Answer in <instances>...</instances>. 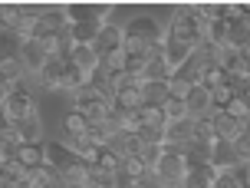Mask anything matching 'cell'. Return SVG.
<instances>
[{
  "instance_id": "obj_1",
  "label": "cell",
  "mask_w": 250,
  "mask_h": 188,
  "mask_svg": "<svg viewBox=\"0 0 250 188\" xmlns=\"http://www.w3.org/2000/svg\"><path fill=\"white\" fill-rule=\"evenodd\" d=\"M168 37L185 43L191 50H198L201 43V30H198V17H194V3L188 7H171V20H168Z\"/></svg>"
},
{
  "instance_id": "obj_2",
  "label": "cell",
  "mask_w": 250,
  "mask_h": 188,
  "mask_svg": "<svg viewBox=\"0 0 250 188\" xmlns=\"http://www.w3.org/2000/svg\"><path fill=\"white\" fill-rule=\"evenodd\" d=\"M0 113H3V122H7V125H17L20 119L40 113V109H37V93L26 89V83H20V89H17L13 96L0 99Z\"/></svg>"
},
{
  "instance_id": "obj_3",
  "label": "cell",
  "mask_w": 250,
  "mask_h": 188,
  "mask_svg": "<svg viewBox=\"0 0 250 188\" xmlns=\"http://www.w3.org/2000/svg\"><path fill=\"white\" fill-rule=\"evenodd\" d=\"M125 33H128V37H138L142 43H148L151 50H162L165 37H168V30H162V24H158L155 17H148V13L132 17V20L125 24Z\"/></svg>"
},
{
  "instance_id": "obj_4",
  "label": "cell",
  "mask_w": 250,
  "mask_h": 188,
  "mask_svg": "<svg viewBox=\"0 0 250 188\" xmlns=\"http://www.w3.org/2000/svg\"><path fill=\"white\" fill-rule=\"evenodd\" d=\"M155 175H158V182H162L165 188H185V178H188V159L185 155H168L165 152L162 162L151 168Z\"/></svg>"
},
{
  "instance_id": "obj_5",
  "label": "cell",
  "mask_w": 250,
  "mask_h": 188,
  "mask_svg": "<svg viewBox=\"0 0 250 188\" xmlns=\"http://www.w3.org/2000/svg\"><path fill=\"white\" fill-rule=\"evenodd\" d=\"M20 60H23V66H26V73H30V76H40V73H43V66H46L53 56H50V50H46L40 40H23V47H20Z\"/></svg>"
},
{
  "instance_id": "obj_6",
  "label": "cell",
  "mask_w": 250,
  "mask_h": 188,
  "mask_svg": "<svg viewBox=\"0 0 250 188\" xmlns=\"http://www.w3.org/2000/svg\"><path fill=\"white\" fill-rule=\"evenodd\" d=\"M46 162L56 168V172H69V168H79V155H76L66 142H50L46 145Z\"/></svg>"
},
{
  "instance_id": "obj_7",
  "label": "cell",
  "mask_w": 250,
  "mask_h": 188,
  "mask_svg": "<svg viewBox=\"0 0 250 188\" xmlns=\"http://www.w3.org/2000/svg\"><path fill=\"white\" fill-rule=\"evenodd\" d=\"M125 47V26H115V24H105L99 30V40H96V53H99L102 60L109 56V53H119Z\"/></svg>"
},
{
  "instance_id": "obj_8",
  "label": "cell",
  "mask_w": 250,
  "mask_h": 188,
  "mask_svg": "<svg viewBox=\"0 0 250 188\" xmlns=\"http://www.w3.org/2000/svg\"><path fill=\"white\" fill-rule=\"evenodd\" d=\"M188 116L191 119H211L214 116V102H211V89H204V86H194L191 93H188Z\"/></svg>"
},
{
  "instance_id": "obj_9",
  "label": "cell",
  "mask_w": 250,
  "mask_h": 188,
  "mask_svg": "<svg viewBox=\"0 0 250 188\" xmlns=\"http://www.w3.org/2000/svg\"><path fill=\"white\" fill-rule=\"evenodd\" d=\"M13 162L20 165V168H26V172H33L40 165H46V145L43 142H23L17 149V155H13Z\"/></svg>"
},
{
  "instance_id": "obj_10",
  "label": "cell",
  "mask_w": 250,
  "mask_h": 188,
  "mask_svg": "<svg viewBox=\"0 0 250 188\" xmlns=\"http://www.w3.org/2000/svg\"><path fill=\"white\" fill-rule=\"evenodd\" d=\"M171 76H175V70H171V63L165 56V47L162 50H151L145 56V76L142 79H165V83H171Z\"/></svg>"
},
{
  "instance_id": "obj_11",
  "label": "cell",
  "mask_w": 250,
  "mask_h": 188,
  "mask_svg": "<svg viewBox=\"0 0 250 188\" xmlns=\"http://www.w3.org/2000/svg\"><path fill=\"white\" fill-rule=\"evenodd\" d=\"M66 66H69L66 60L53 56V60L43 66V73L33 76V79H37V86H40V89H62V79H66Z\"/></svg>"
},
{
  "instance_id": "obj_12",
  "label": "cell",
  "mask_w": 250,
  "mask_h": 188,
  "mask_svg": "<svg viewBox=\"0 0 250 188\" xmlns=\"http://www.w3.org/2000/svg\"><path fill=\"white\" fill-rule=\"evenodd\" d=\"M211 119H214V132H217L221 142H237V139L247 132L240 119H234V116H227V113H214Z\"/></svg>"
},
{
  "instance_id": "obj_13",
  "label": "cell",
  "mask_w": 250,
  "mask_h": 188,
  "mask_svg": "<svg viewBox=\"0 0 250 188\" xmlns=\"http://www.w3.org/2000/svg\"><path fill=\"white\" fill-rule=\"evenodd\" d=\"M217 175H221V168H214L211 162H204V165H188L185 188H214Z\"/></svg>"
},
{
  "instance_id": "obj_14",
  "label": "cell",
  "mask_w": 250,
  "mask_h": 188,
  "mask_svg": "<svg viewBox=\"0 0 250 188\" xmlns=\"http://www.w3.org/2000/svg\"><path fill=\"white\" fill-rule=\"evenodd\" d=\"M89 129H92V122H89L83 113L69 109V113L62 116V136H66V142H76V139H89Z\"/></svg>"
},
{
  "instance_id": "obj_15",
  "label": "cell",
  "mask_w": 250,
  "mask_h": 188,
  "mask_svg": "<svg viewBox=\"0 0 250 188\" xmlns=\"http://www.w3.org/2000/svg\"><path fill=\"white\" fill-rule=\"evenodd\" d=\"M142 99H145V106H165L171 99V83H165V79H142Z\"/></svg>"
},
{
  "instance_id": "obj_16",
  "label": "cell",
  "mask_w": 250,
  "mask_h": 188,
  "mask_svg": "<svg viewBox=\"0 0 250 188\" xmlns=\"http://www.w3.org/2000/svg\"><path fill=\"white\" fill-rule=\"evenodd\" d=\"M30 73H26V66L20 56H0V83H13V86H20L26 83Z\"/></svg>"
},
{
  "instance_id": "obj_17",
  "label": "cell",
  "mask_w": 250,
  "mask_h": 188,
  "mask_svg": "<svg viewBox=\"0 0 250 188\" xmlns=\"http://www.w3.org/2000/svg\"><path fill=\"white\" fill-rule=\"evenodd\" d=\"M109 149L119 155V159H135L138 149H142V136H135V132H115L112 142H109Z\"/></svg>"
},
{
  "instance_id": "obj_18",
  "label": "cell",
  "mask_w": 250,
  "mask_h": 188,
  "mask_svg": "<svg viewBox=\"0 0 250 188\" xmlns=\"http://www.w3.org/2000/svg\"><path fill=\"white\" fill-rule=\"evenodd\" d=\"M69 66H76V70H83L86 76H92L96 70H99V63H102V56L96 53V47H76L73 50V56H69Z\"/></svg>"
},
{
  "instance_id": "obj_19",
  "label": "cell",
  "mask_w": 250,
  "mask_h": 188,
  "mask_svg": "<svg viewBox=\"0 0 250 188\" xmlns=\"http://www.w3.org/2000/svg\"><path fill=\"white\" fill-rule=\"evenodd\" d=\"M69 109H76V113H83L92 125H102L112 119V106L102 99H89V102H79V106H69Z\"/></svg>"
},
{
  "instance_id": "obj_20",
  "label": "cell",
  "mask_w": 250,
  "mask_h": 188,
  "mask_svg": "<svg viewBox=\"0 0 250 188\" xmlns=\"http://www.w3.org/2000/svg\"><path fill=\"white\" fill-rule=\"evenodd\" d=\"M165 142H181V145L194 142V119H191V116H185V119L168 122V129H165Z\"/></svg>"
},
{
  "instance_id": "obj_21",
  "label": "cell",
  "mask_w": 250,
  "mask_h": 188,
  "mask_svg": "<svg viewBox=\"0 0 250 188\" xmlns=\"http://www.w3.org/2000/svg\"><path fill=\"white\" fill-rule=\"evenodd\" d=\"M211 165H214V168H221V172H230V168H237L240 159H237V149H234V142H217V145H214V155H211Z\"/></svg>"
},
{
  "instance_id": "obj_22",
  "label": "cell",
  "mask_w": 250,
  "mask_h": 188,
  "mask_svg": "<svg viewBox=\"0 0 250 188\" xmlns=\"http://www.w3.org/2000/svg\"><path fill=\"white\" fill-rule=\"evenodd\" d=\"M138 116H142V129H148V132H165L168 129V116H165L162 106H142Z\"/></svg>"
},
{
  "instance_id": "obj_23",
  "label": "cell",
  "mask_w": 250,
  "mask_h": 188,
  "mask_svg": "<svg viewBox=\"0 0 250 188\" xmlns=\"http://www.w3.org/2000/svg\"><path fill=\"white\" fill-rule=\"evenodd\" d=\"M17 132H20L23 142H40V139H43V119H40V113L20 119V122H17Z\"/></svg>"
},
{
  "instance_id": "obj_24",
  "label": "cell",
  "mask_w": 250,
  "mask_h": 188,
  "mask_svg": "<svg viewBox=\"0 0 250 188\" xmlns=\"http://www.w3.org/2000/svg\"><path fill=\"white\" fill-rule=\"evenodd\" d=\"M23 20V7L20 3H0V30L3 33H13Z\"/></svg>"
},
{
  "instance_id": "obj_25",
  "label": "cell",
  "mask_w": 250,
  "mask_h": 188,
  "mask_svg": "<svg viewBox=\"0 0 250 188\" xmlns=\"http://www.w3.org/2000/svg\"><path fill=\"white\" fill-rule=\"evenodd\" d=\"M191 53H194L191 47H185V43H178V40H171V37H165V56H168V63H171V70L185 66Z\"/></svg>"
},
{
  "instance_id": "obj_26",
  "label": "cell",
  "mask_w": 250,
  "mask_h": 188,
  "mask_svg": "<svg viewBox=\"0 0 250 188\" xmlns=\"http://www.w3.org/2000/svg\"><path fill=\"white\" fill-rule=\"evenodd\" d=\"M56 178H60V175H56V168L46 162V165H40V168L30 172L26 185H30V188H56Z\"/></svg>"
},
{
  "instance_id": "obj_27",
  "label": "cell",
  "mask_w": 250,
  "mask_h": 188,
  "mask_svg": "<svg viewBox=\"0 0 250 188\" xmlns=\"http://www.w3.org/2000/svg\"><path fill=\"white\" fill-rule=\"evenodd\" d=\"M227 83H230V76H227V70L224 66H217V63H214V66H208V73H204V79H201V86L204 89H221V86H227Z\"/></svg>"
},
{
  "instance_id": "obj_28",
  "label": "cell",
  "mask_w": 250,
  "mask_h": 188,
  "mask_svg": "<svg viewBox=\"0 0 250 188\" xmlns=\"http://www.w3.org/2000/svg\"><path fill=\"white\" fill-rule=\"evenodd\" d=\"M194 142H204V145H217L221 139L214 132V119H194Z\"/></svg>"
},
{
  "instance_id": "obj_29",
  "label": "cell",
  "mask_w": 250,
  "mask_h": 188,
  "mask_svg": "<svg viewBox=\"0 0 250 188\" xmlns=\"http://www.w3.org/2000/svg\"><path fill=\"white\" fill-rule=\"evenodd\" d=\"M105 66H109V73L112 76H119V73H128V53H125V47L119 53H109V56H105Z\"/></svg>"
},
{
  "instance_id": "obj_30",
  "label": "cell",
  "mask_w": 250,
  "mask_h": 188,
  "mask_svg": "<svg viewBox=\"0 0 250 188\" xmlns=\"http://www.w3.org/2000/svg\"><path fill=\"white\" fill-rule=\"evenodd\" d=\"M224 113H227V116H234V119H240V122H247V119H250V102H247V96L240 93V96L230 102V106H227Z\"/></svg>"
},
{
  "instance_id": "obj_31",
  "label": "cell",
  "mask_w": 250,
  "mask_h": 188,
  "mask_svg": "<svg viewBox=\"0 0 250 188\" xmlns=\"http://www.w3.org/2000/svg\"><path fill=\"white\" fill-rule=\"evenodd\" d=\"M162 109H165V116H168V122H175V119H185V116H188L185 99H178V96H171V99L165 102Z\"/></svg>"
},
{
  "instance_id": "obj_32",
  "label": "cell",
  "mask_w": 250,
  "mask_h": 188,
  "mask_svg": "<svg viewBox=\"0 0 250 188\" xmlns=\"http://www.w3.org/2000/svg\"><path fill=\"white\" fill-rule=\"evenodd\" d=\"M99 168H102V172H109V175H115V172L122 168V159H119L112 149H105V152H102V159H99Z\"/></svg>"
},
{
  "instance_id": "obj_33",
  "label": "cell",
  "mask_w": 250,
  "mask_h": 188,
  "mask_svg": "<svg viewBox=\"0 0 250 188\" xmlns=\"http://www.w3.org/2000/svg\"><path fill=\"white\" fill-rule=\"evenodd\" d=\"M234 149H237V159H240V162H250V132H244V136L234 142Z\"/></svg>"
},
{
  "instance_id": "obj_34",
  "label": "cell",
  "mask_w": 250,
  "mask_h": 188,
  "mask_svg": "<svg viewBox=\"0 0 250 188\" xmlns=\"http://www.w3.org/2000/svg\"><path fill=\"white\" fill-rule=\"evenodd\" d=\"M214 188H240V185H237V178L230 175V172H221L217 182H214Z\"/></svg>"
},
{
  "instance_id": "obj_35",
  "label": "cell",
  "mask_w": 250,
  "mask_h": 188,
  "mask_svg": "<svg viewBox=\"0 0 250 188\" xmlns=\"http://www.w3.org/2000/svg\"><path fill=\"white\" fill-rule=\"evenodd\" d=\"M240 53H244V60H250V43H247V47H244Z\"/></svg>"
}]
</instances>
